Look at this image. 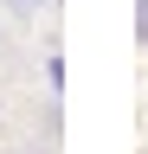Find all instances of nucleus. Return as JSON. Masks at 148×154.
Masks as SVG:
<instances>
[{"label": "nucleus", "mask_w": 148, "mask_h": 154, "mask_svg": "<svg viewBox=\"0 0 148 154\" xmlns=\"http://www.w3.org/2000/svg\"><path fill=\"white\" fill-rule=\"evenodd\" d=\"M135 32H142V45H148V0L135 7Z\"/></svg>", "instance_id": "1"}]
</instances>
